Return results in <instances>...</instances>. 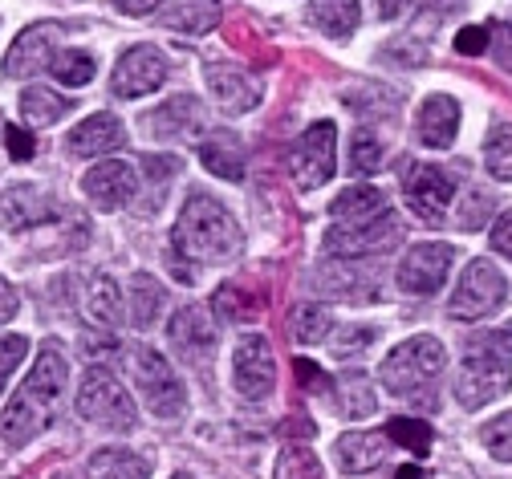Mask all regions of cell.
<instances>
[{
    "instance_id": "8992f818",
    "label": "cell",
    "mask_w": 512,
    "mask_h": 479,
    "mask_svg": "<svg viewBox=\"0 0 512 479\" xmlns=\"http://www.w3.org/2000/svg\"><path fill=\"white\" fill-rule=\"evenodd\" d=\"M508 297V285L500 277V268L484 256H476L468 268H464V277L452 293V301H447V317L452 321H484L492 317Z\"/></svg>"
},
{
    "instance_id": "681fc988",
    "label": "cell",
    "mask_w": 512,
    "mask_h": 479,
    "mask_svg": "<svg viewBox=\"0 0 512 479\" xmlns=\"http://www.w3.org/2000/svg\"><path fill=\"white\" fill-rule=\"evenodd\" d=\"M427 9H435V13H456V9H464V0H427Z\"/></svg>"
},
{
    "instance_id": "484cf974",
    "label": "cell",
    "mask_w": 512,
    "mask_h": 479,
    "mask_svg": "<svg viewBox=\"0 0 512 479\" xmlns=\"http://www.w3.org/2000/svg\"><path fill=\"white\" fill-rule=\"evenodd\" d=\"M382 459H387V439L374 435V431H350L338 439V463L346 475L374 471Z\"/></svg>"
},
{
    "instance_id": "7402d4cb",
    "label": "cell",
    "mask_w": 512,
    "mask_h": 479,
    "mask_svg": "<svg viewBox=\"0 0 512 479\" xmlns=\"http://www.w3.org/2000/svg\"><path fill=\"white\" fill-rule=\"evenodd\" d=\"M330 216L338 228H358V224H374L382 216H391V199L387 191H378V187H346L334 203H330Z\"/></svg>"
},
{
    "instance_id": "6da1fadb",
    "label": "cell",
    "mask_w": 512,
    "mask_h": 479,
    "mask_svg": "<svg viewBox=\"0 0 512 479\" xmlns=\"http://www.w3.org/2000/svg\"><path fill=\"white\" fill-rule=\"evenodd\" d=\"M66 378H70L66 354H61L57 341H45L29 378L21 382L13 402L5 406V415H0V435H5L9 447H25L49 427L53 406H57L61 390H66Z\"/></svg>"
},
{
    "instance_id": "d4e9b609",
    "label": "cell",
    "mask_w": 512,
    "mask_h": 479,
    "mask_svg": "<svg viewBox=\"0 0 512 479\" xmlns=\"http://www.w3.org/2000/svg\"><path fill=\"white\" fill-rule=\"evenodd\" d=\"M309 21H313L317 33H326L330 41H350L358 21H362V9H358V0H313Z\"/></svg>"
},
{
    "instance_id": "c3c4849f",
    "label": "cell",
    "mask_w": 512,
    "mask_h": 479,
    "mask_svg": "<svg viewBox=\"0 0 512 479\" xmlns=\"http://www.w3.org/2000/svg\"><path fill=\"white\" fill-rule=\"evenodd\" d=\"M403 9H407V0H374V13H378L382 21H395Z\"/></svg>"
},
{
    "instance_id": "d6986e66",
    "label": "cell",
    "mask_w": 512,
    "mask_h": 479,
    "mask_svg": "<svg viewBox=\"0 0 512 479\" xmlns=\"http://www.w3.org/2000/svg\"><path fill=\"white\" fill-rule=\"evenodd\" d=\"M167 337H171V346L179 354H187L191 362H200L216 350V321L208 317L204 305H183L175 309L171 325H167Z\"/></svg>"
},
{
    "instance_id": "e0dca14e",
    "label": "cell",
    "mask_w": 512,
    "mask_h": 479,
    "mask_svg": "<svg viewBox=\"0 0 512 479\" xmlns=\"http://www.w3.org/2000/svg\"><path fill=\"white\" fill-rule=\"evenodd\" d=\"M151 139H163V143H191L204 126V106L191 98V94H179L171 102H163L159 110H151L143 118Z\"/></svg>"
},
{
    "instance_id": "f6af8a7d",
    "label": "cell",
    "mask_w": 512,
    "mask_h": 479,
    "mask_svg": "<svg viewBox=\"0 0 512 479\" xmlns=\"http://www.w3.org/2000/svg\"><path fill=\"white\" fill-rule=\"evenodd\" d=\"M492 248L512 260V212L496 216V224H492Z\"/></svg>"
},
{
    "instance_id": "60d3db41",
    "label": "cell",
    "mask_w": 512,
    "mask_h": 479,
    "mask_svg": "<svg viewBox=\"0 0 512 479\" xmlns=\"http://www.w3.org/2000/svg\"><path fill=\"white\" fill-rule=\"evenodd\" d=\"M370 341H374V329H370V325H354V329H346V333L338 337L334 350H338V358L346 362V358H358V354L370 346Z\"/></svg>"
},
{
    "instance_id": "7dc6e473",
    "label": "cell",
    "mask_w": 512,
    "mask_h": 479,
    "mask_svg": "<svg viewBox=\"0 0 512 479\" xmlns=\"http://www.w3.org/2000/svg\"><path fill=\"white\" fill-rule=\"evenodd\" d=\"M159 5H163V0H114V9L126 13V17H147V13H155Z\"/></svg>"
},
{
    "instance_id": "816d5d0a",
    "label": "cell",
    "mask_w": 512,
    "mask_h": 479,
    "mask_svg": "<svg viewBox=\"0 0 512 479\" xmlns=\"http://www.w3.org/2000/svg\"><path fill=\"white\" fill-rule=\"evenodd\" d=\"M175 479H191V475H183V471H179V475H175Z\"/></svg>"
},
{
    "instance_id": "ba28073f",
    "label": "cell",
    "mask_w": 512,
    "mask_h": 479,
    "mask_svg": "<svg viewBox=\"0 0 512 479\" xmlns=\"http://www.w3.org/2000/svg\"><path fill=\"white\" fill-rule=\"evenodd\" d=\"M403 195H407V208L415 220H423L427 228H443L447 208H452V199H456V183L435 163H411L403 171Z\"/></svg>"
},
{
    "instance_id": "3957f363",
    "label": "cell",
    "mask_w": 512,
    "mask_h": 479,
    "mask_svg": "<svg viewBox=\"0 0 512 479\" xmlns=\"http://www.w3.org/2000/svg\"><path fill=\"white\" fill-rule=\"evenodd\" d=\"M443 362H447L443 341L431 337V333H419V337H407L403 346H395L387 354V362L378 366V382L387 386V394H395V398H411L443 374Z\"/></svg>"
},
{
    "instance_id": "74e56055",
    "label": "cell",
    "mask_w": 512,
    "mask_h": 479,
    "mask_svg": "<svg viewBox=\"0 0 512 479\" xmlns=\"http://www.w3.org/2000/svg\"><path fill=\"white\" fill-rule=\"evenodd\" d=\"M378 167H382V143L370 130H358L354 143H350V171L354 175H374Z\"/></svg>"
},
{
    "instance_id": "83f0119b",
    "label": "cell",
    "mask_w": 512,
    "mask_h": 479,
    "mask_svg": "<svg viewBox=\"0 0 512 479\" xmlns=\"http://www.w3.org/2000/svg\"><path fill=\"white\" fill-rule=\"evenodd\" d=\"M86 479H151V463L135 451H98L86 463Z\"/></svg>"
},
{
    "instance_id": "7bdbcfd3",
    "label": "cell",
    "mask_w": 512,
    "mask_h": 479,
    "mask_svg": "<svg viewBox=\"0 0 512 479\" xmlns=\"http://www.w3.org/2000/svg\"><path fill=\"white\" fill-rule=\"evenodd\" d=\"M484 49H488V29H484V25L460 29V37H456V53H464V57H480Z\"/></svg>"
},
{
    "instance_id": "e575fe53",
    "label": "cell",
    "mask_w": 512,
    "mask_h": 479,
    "mask_svg": "<svg viewBox=\"0 0 512 479\" xmlns=\"http://www.w3.org/2000/svg\"><path fill=\"white\" fill-rule=\"evenodd\" d=\"M484 167L492 179H512V126H492L484 143Z\"/></svg>"
},
{
    "instance_id": "7a4b0ae2",
    "label": "cell",
    "mask_w": 512,
    "mask_h": 479,
    "mask_svg": "<svg viewBox=\"0 0 512 479\" xmlns=\"http://www.w3.org/2000/svg\"><path fill=\"white\" fill-rule=\"evenodd\" d=\"M244 248V232L224 203L208 191H191L175 224V252L196 264H232Z\"/></svg>"
},
{
    "instance_id": "f35d334b",
    "label": "cell",
    "mask_w": 512,
    "mask_h": 479,
    "mask_svg": "<svg viewBox=\"0 0 512 479\" xmlns=\"http://www.w3.org/2000/svg\"><path fill=\"white\" fill-rule=\"evenodd\" d=\"M25 354H29V337L25 333H5L0 337V394H5L13 370L25 362Z\"/></svg>"
},
{
    "instance_id": "bcb514c9",
    "label": "cell",
    "mask_w": 512,
    "mask_h": 479,
    "mask_svg": "<svg viewBox=\"0 0 512 479\" xmlns=\"http://www.w3.org/2000/svg\"><path fill=\"white\" fill-rule=\"evenodd\" d=\"M17 305H21V297H17V289L0 277V325L5 321H13V313H17Z\"/></svg>"
},
{
    "instance_id": "9c48e42d",
    "label": "cell",
    "mask_w": 512,
    "mask_h": 479,
    "mask_svg": "<svg viewBox=\"0 0 512 479\" xmlns=\"http://www.w3.org/2000/svg\"><path fill=\"white\" fill-rule=\"evenodd\" d=\"M512 386V362L496 358V354H468L456 378V398L464 410H480L488 402H496L500 394H508Z\"/></svg>"
},
{
    "instance_id": "2e32d148",
    "label": "cell",
    "mask_w": 512,
    "mask_h": 479,
    "mask_svg": "<svg viewBox=\"0 0 512 479\" xmlns=\"http://www.w3.org/2000/svg\"><path fill=\"white\" fill-rule=\"evenodd\" d=\"M53 212H57L53 195L45 187H37V183H9L5 191H0V224H5L9 232L37 228Z\"/></svg>"
},
{
    "instance_id": "4fadbf2b",
    "label": "cell",
    "mask_w": 512,
    "mask_h": 479,
    "mask_svg": "<svg viewBox=\"0 0 512 479\" xmlns=\"http://www.w3.org/2000/svg\"><path fill=\"white\" fill-rule=\"evenodd\" d=\"M139 191V179H135V167L126 159H102L98 167H90L82 175V195L94 203L98 212H118L126 203L135 199Z\"/></svg>"
},
{
    "instance_id": "52a82bcc",
    "label": "cell",
    "mask_w": 512,
    "mask_h": 479,
    "mask_svg": "<svg viewBox=\"0 0 512 479\" xmlns=\"http://www.w3.org/2000/svg\"><path fill=\"white\" fill-rule=\"evenodd\" d=\"M338 167V126L334 122H313L289 151V175L297 183V191H313L334 179Z\"/></svg>"
},
{
    "instance_id": "ab89813d",
    "label": "cell",
    "mask_w": 512,
    "mask_h": 479,
    "mask_svg": "<svg viewBox=\"0 0 512 479\" xmlns=\"http://www.w3.org/2000/svg\"><path fill=\"white\" fill-rule=\"evenodd\" d=\"M468 350H472V354H496V358H508V362H512V325H504V329H496V333L472 337Z\"/></svg>"
},
{
    "instance_id": "4dcf8cb0",
    "label": "cell",
    "mask_w": 512,
    "mask_h": 479,
    "mask_svg": "<svg viewBox=\"0 0 512 479\" xmlns=\"http://www.w3.org/2000/svg\"><path fill=\"white\" fill-rule=\"evenodd\" d=\"M289 329H293V337L301 341V346H317V341L330 337L334 317H330V309H322V305H297L293 317H289Z\"/></svg>"
},
{
    "instance_id": "ee69618b",
    "label": "cell",
    "mask_w": 512,
    "mask_h": 479,
    "mask_svg": "<svg viewBox=\"0 0 512 479\" xmlns=\"http://www.w3.org/2000/svg\"><path fill=\"white\" fill-rule=\"evenodd\" d=\"M293 370H297V378H301V386H305V390H313V394H326V390H330V378H326L322 370H317L309 358H297V366H293Z\"/></svg>"
},
{
    "instance_id": "4316f807",
    "label": "cell",
    "mask_w": 512,
    "mask_h": 479,
    "mask_svg": "<svg viewBox=\"0 0 512 479\" xmlns=\"http://www.w3.org/2000/svg\"><path fill=\"white\" fill-rule=\"evenodd\" d=\"M86 317L98 329L122 325V293H118V281H110L106 272L90 277V285H86Z\"/></svg>"
},
{
    "instance_id": "cb8c5ba5",
    "label": "cell",
    "mask_w": 512,
    "mask_h": 479,
    "mask_svg": "<svg viewBox=\"0 0 512 479\" xmlns=\"http://www.w3.org/2000/svg\"><path fill=\"white\" fill-rule=\"evenodd\" d=\"M200 159H204V167L216 175V179H232V183H240L244 179V143L236 139L232 130H216V134H208L204 139V147H200Z\"/></svg>"
},
{
    "instance_id": "44dd1931",
    "label": "cell",
    "mask_w": 512,
    "mask_h": 479,
    "mask_svg": "<svg viewBox=\"0 0 512 479\" xmlns=\"http://www.w3.org/2000/svg\"><path fill=\"white\" fill-rule=\"evenodd\" d=\"M122 147H126V130L114 114H90L66 139V151L78 159H102V155H114Z\"/></svg>"
},
{
    "instance_id": "8d00e7d4",
    "label": "cell",
    "mask_w": 512,
    "mask_h": 479,
    "mask_svg": "<svg viewBox=\"0 0 512 479\" xmlns=\"http://www.w3.org/2000/svg\"><path fill=\"white\" fill-rule=\"evenodd\" d=\"M273 479H322V459L305 447H289V451H281Z\"/></svg>"
},
{
    "instance_id": "9a60e30c",
    "label": "cell",
    "mask_w": 512,
    "mask_h": 479,
    "mask_svg": "<svg viewBox=\"0 0 512 479\" xmlns=\"http://www.w3.org/2000/svg\"><path fill=\"white\" fill-rule=\"evenodd\" d=\"M204 78H208V90H212V98H216V106L224 110V114H248L256 102H261V82H256L244 65H236V61H208L204 65Z\"/></svg>"
},
{
    "instance_id": "7c38bea8",
    "label": "cell",
    "mask_w": 512,
    "mask_h": 479,
    "mask_svg": "<svg viewBox=\"0 0 512 479\" xmlns=\"http://www.w3.org/2000/svg\"><path fill=\"white\" fill-rule=\"evenodd\" d=\"M232 378H236L240 398H248V402H261V398L273 394V386H277V362H273V350H269V341L261 333H244L236 341Z\"/></svg>"
},
{
    "instance_id": "277c9868",
    "label": "cell",
    "mask_w": 512,
    "mask_h": 479,
    "mask_svg": "<svg viewBox=\"0 0 512 479\" xmlns=\"http://www.w3.org/2000/svg\"><path fill=\"white\" fill-rule=\"evenodd\" d=\"M78 415L94 427H106V431H135L139 427V410H135V398L126 394V386L106 370V366H90L82 374V386H78Z\"/></svg>"
},
{
    "instance_id": "1f68e13d",
    "label": "cell",
    "mask_w": 512,
    "mask_h": 479,
    "mask_svg": "<svg viewBox=\"0 0 512 479\" xmlns=\"http://www.w3.org/2000/svg\"><path fill=\"white\" fill-rule=\"evenodd\" d=\"M338 402H342L346 415L366 419V415H374L378 394H374V386H370L366 374H342V378H338Z\"/></svg>"
},
{
    "instance_id": "836d02e7",
    "label": "cell",
    "mask_w": 512,
    "mask_h": 479,
    "mask_svg": "<svg viewBox=\"0 0 512 479\" xmlns=\"http://www.w3.org/2000/svg\"><path fill=\"white\" fill-rule=\"evenodd\" d=\"M159 309H163V289H159V281H151L147 272H139V277L131 281V325L147 329V325L159 317Z\"/></svg>"
},
{
    "instance_id": "ffe728a7",
    "label": "cell",
    "mask_w": 512,
    "mask_h": 479,
    "mask_svg": "<svg viewBox=\"0 0 512 479\" xmlns=\"http://www.w3.org/2000/svg\"><path fill=\"white\" fill-rule=\"evenodd\" d=\"M415 134H419L423 147L447 151V147L456 143V134H460V102L447 98V94L423 98V106H419V114H415Z\"/></svg>"
},
{
    "instance_id": "30bf717a",
    "label": "cell",
    "mask_w": 512,
    "mask_h": 479,
    "mask_svg": "<svg viewBox=\"0 0 512 479\" xmlns=\"http://www.w3.org/2000/svg\"><path fill=\"white\" fill-rule=\"evenodd\" d=\"M163 82H167V57H163V49H155V45H131V49L118 57V65H114L110 90H114V98L135 102V98L155 94Z\"/></svg>"
},
{
    "instance_id": "5b68a950",
    "label": "cell",
    "mask_w": 512,
    "mask_h": 479,
    "mask_svg": "<svg viewBox=\"0 0 512 479\" xmlns=\"http://www.w3.org/2000/svg\"><path fill=\"white\" fill-rule=\"evenodd\" d=\"M131 370H135V382H139V390H143V398H147V406H151V415H159V419H167V423L183 419V410H187L183 382L175 378L171 362H167L159 350L135 346V350H131Z\"/></svg>"
},
{
    "instance_id": "b9f144b4",
    "label": "cell",
    "mask_w": 512,
    "mask_h": 479,
    "mask_svg": "<svg viewBox=\"0 0 512 479\" xmlns=\"http://www.w3.org/2000/svg\"><path fill=\"white\" fill-rule=\"evenodd\" d=\"M5 147H9V159H17V163H29L37 155V143H33L29 126H9L5 130Z\"/></svg>"
},
{
    "instance_id": "5bb4252c",
    "label": "cell",
    "mask_w": 512,
    "mask_h": 479,
    "mask_svg": "<svg viewBox=\"0 0 512 479\" xmlns=\"http://www.w3.org/2000/svg\"><path fill=\"white\" fill-rule=\"evenodd\" d=\"M399 244V220L395 212L382 216L374 224H358V228H330L326 232V256H338V260H362V256H374L382 248H395Z\"/></svg>"
},
{
    "instance_id": "f546056e",
    "label": "cell",
    "mask_w": 512,
    "mask_h": 479,
    "mask_svg": "<svg viewBox=\"0 0 512 479\" xmlns=\"http://www.w3.org/2000/svg\"><path fill=\"white\" fill-rule=\"evenodd\" d=\"M49 74H53L61 86H86V82H94L98 65H94V57L82 53V49H61V53H53V61H49Z\"/></svg>"
},
{
    "instance_id": "ac0fdd59",
    "label": "cell",
    "mask_w": 512,
    "mask_h": 479,
    "mask_svg": "<svg viewBox=\"0 0 512 479\" xmlns=\"http://www.w3.org/2000/svg\"><path fill=\"white\" fill-rule=\"evenodd\" d=\"M57 37H61V25H29L5 57V74L9 78H33V74L49 70V61L57 53Z\"/></svg>"
},
{
    "instance_id": "f907efd6",
    "label": "cell",
    "mask_w": 512,
    "mask_h": 479,
    "mask_svg": "<svg viewBox=\"0 0 512 479\" xmlns=\"http://www.w3.org/2000/svg\"><path fill=\"white\" fill-rule=\"evenodd\" d=\"M395 479H427V475H423V467L407 463V467H399V471H395Z\"/></svg>"
},
{
    "instance_id": "f1b7e54d",
    "label": "cell",
    "mask_w": 512,
    "mask_h": 479,
    "mask_svg": "<svg viewBox=\"0 0 512 479\" xmlns=\"http://www.w3.org/2000/svg\"><path fill=\"white\" fill-rule=\"evenodd\" d=\"M70 110H74L70 98H61V94H53V90H45V86L21 90V118H25L29 126H53V122L66 118Z\"/></svg>"
},
{
    "instance_id": "d6a6232c",
    "label": "cell",
    "mask_w": 512,
    "mask_h": 479,
    "mask_svg": "<svg viewBox=\"0 0 512 479\" xmlns=\"http://www.w3.org/2000/svg\"><path fill=\"white\" fill-rule=\"evenodd\" d=\"M382 439L399 443L411 455H431V427H427V419H407V415L391 419L387 427H382Z\"/></svg>"
},
{
    "instance_id": "8fae6325",
    "label": "cell",
    "mask_w": 512,
    "mask_h": 479,
    "mask_svg": "<svg viewBox=\"0 0 512 479\" xmlns=\"http://www.w3.org/2000/svg\"><path fill=\"white\" fill-rule=\"evenodd\" d=\"M452 260H456L452 244H411L407 256L399 260L395 281L411 297H431V293L443 289L447 272H452Z\"/></svg>"
},
{
    "instance_id": "603a6c76",
    "label": "cell",
    "mask_w": 512,
    "mask_h": 479,
    "mask_svg": "<svg viewBox=\"0 0 512 479\" xmlns=\"http://www.w3.org/2000/svg\"><path fill=\"white\" fill-rule=\"evenodd\" d=\"M159 25L171 33L204 37L220 25V0H171V5L159 13Z\"/></svg>"
},
{
    "instance_id": "d590c367",
    "label": "cell",
    "mask_w": 512,
    "mask_h": 479,
    "mask_svg": "<svg viewBox=\"0 0 512 479\" xmlns=\"http://www.w3.org/2000/svg\"><path fill=\"white\" fill-rule=\"evenodd\" d=\"M480 443H484V451L492 459L512 463V410H504V415H496V419H488L480 427Z\"/></svg>"
}]
</instances>
